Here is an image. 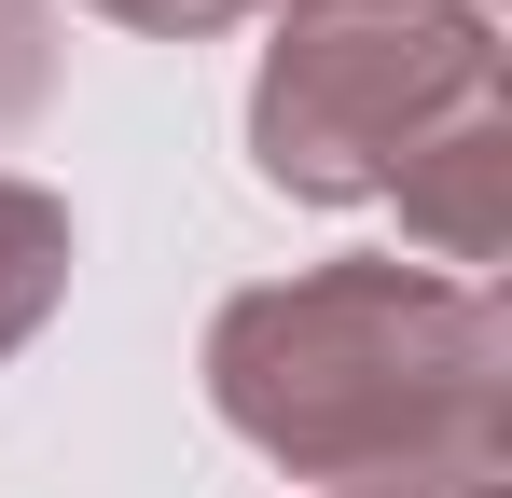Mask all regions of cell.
I'll return each mask as SVG.
<instances>
[{"label":"cell","instance_id":"6da1fadb","mask_svg":"<svg viewBox=\"0 0 512 498\" xmlns=\"http://www.w3.org/2000/svg\"><path fill=\"white\" fill-rule=\"evenodd\" d=\"M208 402L291 485L512 498V319L485 277L346 249L208 319Z\"/></svg>","mask_w":512,"mask_h":498},{"label":"cell","instance_id":"5b68a950","mask_svg":"<svg viewBox=\"0 0 512 498\" xmlns=\"http://www.w3.org/2000/svg\"><path fill=\"white\" fill-rule=\"evenodd\" d=\"M56 97V0H0V125Z\"/></svg>","mask_w":512,"mask_h":498},{"label":"cell","instance_id":"277c9868","mask_svg":"<svg viewBox=\"0 0 512 498\" xmlns=\"http://www.w3.org/2000/svg\"><path fill=\"white\" fill-rule=\"evenodd\" d=\"M56 305H70V194H42V180L0 166V360L56 319Z\"/></svg>","mask_w":512,"mask_h":498},{"label":"cell","instance_id":"3957f363","mask_svg":"<svg viewBox=\"0 0 512 498\" xmlns=\"http://www.w3.org/2000/svg\"><path fill=\"white\" fill-rule=\"evenodd\" d=\"M388 208H402V236H416L429 277L499 263V249H512V97H485L471 125H443V139L388 180Z\"/></svg>","mask_w":512,"mask_h":498},{"label":"cell","instance_id":"ba28073f","mask_svg":"<svg viewBox=\"0 0 512 498\" xmlns=\"http://www.w3.org/2000/svg\"><path fill=\"white\" fill-rule=\"evenodd\" d=\"M319 498H374V485H319Z\"/></svg>","mask_w":512,"mask_h":498},{"label":"cell","instance_id":"52a82bcc","mask_svg":"<svg viewBox=\"0 0 512 498\" xmlns=\"http://www.w3.org/2000/svg\"><path fill=\"white\" fill-rule=\"evenodd\" d=\"M250 14H402V0H250Z\"/></svg>","mask_w":512,"mask_h":498},{"label":"cell","instance_id":"7a4b0ae2","mask_svg":"<svg viewBox=\"0 0 512 498\" xmlns=\"http://www.w3.org/2000/svg\"><path fill=\"white\" fill-rule=\"evenodd\" d=\"M499 97V14L485 0H402V14H277L250 83V166L305 208H374L402 166Z\"/></svg>","mask_w":512,"mask_h":498},{"label":"cell","instance_id":"8992f818","mask_svg":"<svg viewBox=\"0 0 512 498\" xmlns=\"http://www.w3.org/2000/svg\"><path fill=\"white\" fill-rule=\"evenodd\" d=\"M84 14H111V28H139V42H208V28H236L250 0H84Z\"/></svg>","mask_w":512,"mask_h":498}]
</instances>
